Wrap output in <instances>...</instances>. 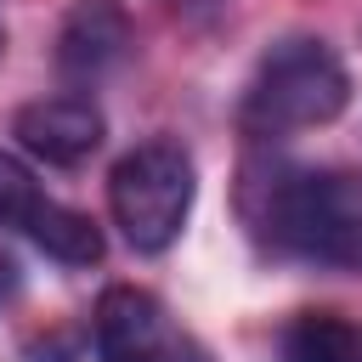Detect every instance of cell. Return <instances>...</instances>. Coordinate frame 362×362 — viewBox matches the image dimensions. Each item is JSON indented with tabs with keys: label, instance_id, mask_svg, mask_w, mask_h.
<instances>
[{
	"label": "cell",
	"instance_id": "30bf717a",
	"mask_svg": "<svg viewBox=\"0 0 362 362\" xmlns=\"http://www.w3.org/2000/svg\"><path fill=\"white\" fill-rule=\"evenodd\" d=\"M17 294H23V266H17V260L0 249V305H11Z\"/></svg>",
	"mask_w": 362,
	"mask_h": 362
},
{
	"label": "cell",
	"instance_id": "7a4b0ae2",
	"mask_svg": "<svg viewBox=\"0 0 362 362\" xmlns=\"http://www.w3.org/2000/svg\"><path fill=\"white\" fill-rule=\"evenodd\" d=\"M345 102H351V74L339 51L311 34H288L255 62L238 102V130L255 141L317 130V124H334Z\"/></svg>",
	"mask_w": 362,
	"mask_h": 362
},
{
	"label": "cell",
	"instance_id": "3957f363",
	"mask_svg": "<svg viewBox=\"0 0 362 362\" xmlns=\"http://www.w3.org/2000/svg\"><path fill=\"white\" fill-rule=\"evenodd\" d=\"M192 198H198V164L181 141H164V136L130 147L107 175L113 226L136 255H164L192 215Z\"/></svg>",
	"mask_w": 362,
	"mask_h": 362
},
{
	"label": "cell",
	"instance_id": "6da1fadb",
	"mask_svg": "<svg viewBox=\"0 0 362 362\" xmlns=\"http://www.w3.org/2000/svg\"><path fill=\"white\" fill-rule=\"evenodd\" d=\"M243 204L277 255L328 272H362V170H288L266 181L260 204Z\"/></svg>",
	"mask_w": 362,
	"mask_h": 362
},
{
	"label": "cell",
	"instance_id": "52a82bcc",
	"mask_svg": "<svg viewBox=\"0 0 362 362\" xmlns=\"http://www.w3.org/2000/svg\"><path fill=\"white\" fill-rule=\"evenodd\" d=\"M23 232H28L51 260H62V266H96V260H102V226H96L90 215L68 209V204L40 198L34 215L23 221Z\"/></svg>",
	"mask_w": 362,
	"mask_h": 362
},
{
	"label": "cell",
	"instance_id": "8992f818",
	"mask_svg": "<svg viewBox=\"0 0 362 362\" xmlns=\"http://www.w3.org/2000/svg\"><path fill=\"white\" fill-rule=\"evenodd\" d=\"M130 17L119 0H74V11L57 28V68L68 79H102L130 57Z\"/></svg>",
	"mask_w": 362,
	"mask_h": 362
},
{
	"label": "cell",
	"instance_id": "5b68a950",
	"mask_svg": "<svg viewBox=\"0 0 362 362\" xmlns=\"http://www.w3.org/2000/svg\"><path fill=\"white\" fill-rule=\"evenodd\" d=\"M102 107L85 102V96H40V102H23L17 119H11V136L23 141V153L45 158V164H85L96 147H102Z\"/></svg>",
	"mask_w": 362,
	"mask_h": 362
},
{
	"label": "cell",
	"instance_id": "9c48e42d",
	"mask_svg": "<svg viewBox=\"0 0 362 362\" xmlns=\"http://www.w3.org/2000/svg\"><path fill=\"white\" fill-rule=\"evenodd\" d=\"M34 204H40V181H34V170H28L17 153L0 147V226H23V221L34 215Z\"/></svg>",
	"mask_w": 362,
	"mask_h": 362
},
{
	"label": "cell",
	"instance_id": "ba28073f",
	"mask_svg": "<svg viewBox=\"0 0 362 362\" xmlns=\"http://www.w3.org/2000/svg\"><path fill=\"white\" fill-rule=\"evenodd\" d=\"M283 362H362V328L339 311H300L283 328Z\"/></svg>",
	"mask_w": 362,
	"mask_h": 362
},
{
	"label": "cell",
	"instance_id": "277c9868",
	"mask_svg": "<svg viewBox=\"0 0 362 362\" xmlns=\"http://www.w3.org/2000/svg\"><path fill=\"white\" fill-rule=\"evenodd\" d=\"M96 356L102 362H187V345L170 311L147 288L113 283L96 300Z\"/></svg>",
	"mask_w": 362,
	"mask_h": 362
}]
</instances>
